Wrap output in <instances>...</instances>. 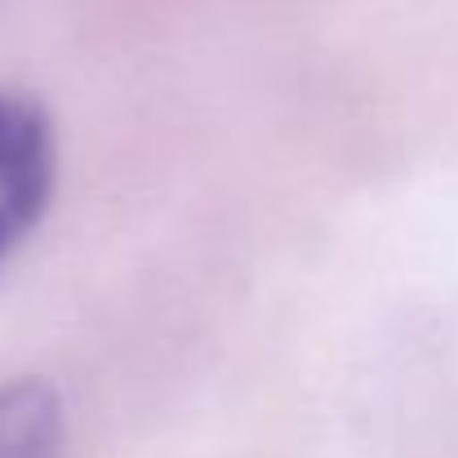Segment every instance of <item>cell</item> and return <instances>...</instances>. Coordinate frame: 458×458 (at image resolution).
<instances>
[{
  "label": "cell",
  "instance_id": "6da1fadb",
  "mask_svg": "<svg viewBox=\"0 0 458 458\" xmlns=\"http://www.w3.org/2000/svg\"><path fill=\"white\" fill-rule=\"evenodd\" d=\"M54 187V130L45 112L0 89V263L45 214Z\"/></svg>",
  "mask_w": 458,
  "mask_h": 458
},
{
  "label": "cell",
  "instance_id": "7a4b0ae2",
  "mask_svg": "<svg viewBox=\"0 0 458 458\" xmlns=\"http://www.w3.org/2000/svg\"><path fill=\"white\" fill-rule=\"evenodd\" d=\"M0 458H63V401L36 378L0 383Z\"/></svg>",
  "mask_w": 458,
  "mask_h": 458
}]
</instances>
